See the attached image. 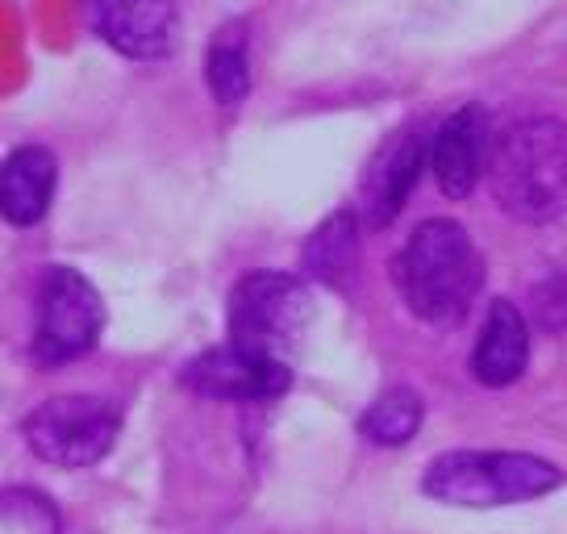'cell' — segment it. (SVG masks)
Segmentation results:
<instances>
[{
    "instance_id": "cell-5",
    "label": "cell",
    "mask_w": 567,
    "mask_h": 534,
    "mask_svg": "<svg viewBox=\"0 0 567 534\" xmlns=\"http://www.w3.org/2000/svg\"><path fill=\"white\" fill-rule=\"evenodd\" d=\"M105 330V301L89 276L75 267L54 264L42 271L34 297V339L30 356L42 368H63L71 359L89 356Z\"/></svg>"
},
{
    "instance_id": "cell-1",
    "label": "cell",
    "mask_w": 567,
    "mask_h": 534,
    "mask_svg": "<svg viewBox=\"0 0 567 534\" xmlns=\"http://www.w3.org/2000/svg\"><path fill=\"white\" fill-rule=\"evenodd\" d=\"M405 305L430 326H460L480 288H484V255L472 234L451 217H425L405 238L392 264Z\"/></svg>"
},
{
    "instance_id": "cell-8",
    "label": "cell",
    "mask_w": 567,
    "mask_h": 534,
    "mask_svg": "<svg viewBox=\"0 0 567 534\" xmlns=\"http://www.w3.org/2000/svg\"><path fill=\"white\" fill-rule=\"evenodd\" d=\"M184 384L205 401H276L292 384V363L255 356L243 347H209L184 368Z\"/></svg>"
},
{
    "instance_id": "cell-2",
    "label": "cell",
    "mask_w": 567,
    "mask_h": 534,
    "mask_svg": "<svg viewBox=\"0 0 567 534\" xmlns=\"http://www.w3.org/2000/svg\"><path fill=\"white\" fill-rule=\"evenodd\" d=\"M488 188L517 222H555L567 209V122L538 113L501 130L488 151Z\"/></svg>"
},
{
    "instance_id": "cell-11",
    "label": "cell",
    "mask_w": 567,
    "mask_h": 534,
    "mask_svg": "<svg viewBox=\"0 0 567 534\" xmlns=\"http://www.w3.org/2000/svg\"><path fill=\"white\" fill-rule=\"evenodd\" d=\"M526 363H530V326L514 301L496 297L472 347V376L484 389H509L514 380H522Z\"/></svg>"
},
{
    "instance_id": "cell-7",
    "label": "cell",
    "mask_w": 567,
    "mask_h": 534,
    "mask_svg": "<svg viewBox=\"0 0 567 534\" xmlns=\"http://www.w3.org/2000/svg\"><path fill=\"white\" fill-rule=\"evenodd\" d=\"M80 13L92 34L125 59L155 63L176 47V0H80Z\"/></svg>"
},
{
    "instance_id": "cell-16",
    "label": "cell",
    "mask_w": 567,
    "mask_h": 534,
    "mask_svg": "<svg viewBox=\"0 0 567 534\" xmlns=\"http://www.w3.org/2000/svg\"><path fill=\"white\" fill-rule=\"evenodd\" d=\"M59 510L38 489H4L0 501V534H59Z\"/></svg>"
},
{
    "instance_id": "cell-10",
    "label": "cell",
    "mask_w": 567,
    "mask_h": 534,
    "mask_svg": "<svg viewBox=\"0 0 567 534\" xmlns=\"http://www.w3.org/2000/svg\"><path fill=\"white\" fill-rule=\"evenodd\" d=\"M430 163V143L417 130H401L380 155L372 160L368 176H363V222L380 230L396 222V214L405 209L409 193L417 188L422 167Z\"/></svg>"
},
{
    "instance_id": "cell-6",
    "label": "cell",
    "mask_w": 567,
    "mask_h": 534,
    "mask_svg": "<svg viewBox=\"0 0 567 534\" xmlns=\"http://www.w3.org/2000/svg\"><path fill=\"white\" fill-rule=\"evenodd\" d=\"M122 434V410L105 397H51L21 418V439L51 468H92Z\"/></svg>"
},
{
    "instance_id": "cell-9",
    "label": "cell",
    "mask_w": 567,
    "mask_h": 534,
    "mask_svg": "<svg viewBox=\"0 0 567 534\" xmlns=\"http://www.w3.org/2000/svg\"><path fill=\"white\" fill-rule=\"evenodd\" d=\"M488 117L476 105L451 113L430 138V172L439 179V193L446 201H467L488 167Z\"/></svg>"
},
{
    "instance_id": "cell-3",
    "label": "cell",
    "mask_w": 567,
    "mask_h": 534,
    "mask_svg": "<svg viewBox=\"0 0 567 534\" xmlns=\"http://www.w3.org/2000/svg\"><path fill=\"white\" fill-rule=\"evenodd\" d=\"M564 484V472L530 451H443L422 476V493L460 510L526 505Z\"/></svg>"
},
{
    "instance_id": "cell-13",
    "label": "cell",
    "mask_w": 567,
    "mask_h": 534,
    "mask_svg": "<svg viewBox=\"0 0 567 534\" xmlns=\"http://www.w3.org/2000/svg\"><path fill=\"white\" fill-rule=\"evenodd\" d=\"M305 276H313L318 285L342 288L359 267V217L338 209L321 222L318 230L309 234V243L301 250Z\"/></svg>"
},
{
    "instance_id": "cell-15",
    "label": "cell",
    "mask_w": 567,
    "mask_h": 534,
    "mask_svg": "<svg viewBox=\"0 0 567 534\" xmlns=\"http://www.w3.org/2000/svg\"><path fill=\"white\" fill-rule=\"evenodd\" d=\"M205 80H209V92L217 105H238L250 89V63H247V47L243 38H217L205 54Z\"/></svg>"
},
{
    "instance_id": "cell-14",
    "label": "cell",
    "mask_w": 567,
    "mask_h": 534,
    "mask_svg": "<svg viewBox=\"0 0 567 534\" xmlns=\"http://www.w3.org/2000/svg\"><path fill=\"white\" fill-rule=\"evenodd\" d=\"M422 418H425L422 392L396 384V389L380 392L372 405L363 410V418H359V434L375 446H405L409 439L422 430Z\"/></svg>"
},
{
    "instance_id": "cell-4",
    "label": "cell",
    "mask_w": 567,
    "mask_h": 534,
    "mask_svg": "<svg viewBox=\"0 0 567 534\" xmlns=\"http://www.w3.org/2000/svg\"><path fill=\"white\" fill-rule=\"evenodd\" d=\"M230 342L255 356L292 363L313 326V297L301 276L288 271H250L230 292Z\"/></svg>"
},
{
    "instance_id": "cell-12",
    "label": "cell",
    "mask_w": 567,
    "mask_h": 534,
    "mask_svg": "<svg viewBox=\"0 0 567 534\" xmlns=\"http://www.w3.org/2000/svg\"><path fill=\"white\" fill-rule=\"evenodd\" d=\"M59 163L47 146H18L0 167V214L9 226L30 230L38 226L54 201Z\"/></svg>"
}]
</instances>
